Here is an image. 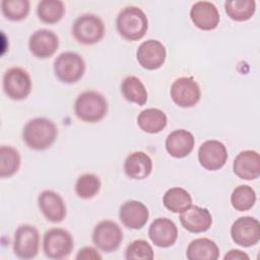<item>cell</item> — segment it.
<instances>
[{
  "instance_id": "cell-1",
  "label": "cell",
  "mask_w": 260,
  "mask_h": 260,
  "mask_svg": "<svg viewBox=\"0 0 260 260\" xmlns=\"http://www.w3.org/2000/svg\"><path fill=\"white\" fill-rule=\"evenodd\" d=\"M58 129L55 123L47 118H35L23 127L22 139L31 149L45 150L56 140Z\"/></svg>"
},
{
  "instance_id": "cell-2",
  "label": "cell",
  "mask_w": 260,
  "mask_h": 260,
  "mask_svg": "<svg viewBox=\"0 0 260 260\" xmlns=\"http://www.w3.org/2000/svg\"><path fill=\"white\" fill-rule=\"evenodd\" d=\"M116 25L119 34L125 40L138 41L146 34L148 20L142 9L136 6H127L119 12Z\"/></svg>"
},
{
  "instance_id": "cell-3",
  "label": "cell",
  "mask_w": 260,
  "mask_h": 260,
  "mask_svg": "<svg viewBox=\"0 0 260 260\" xmlns=\"http://www.w3.org/2000/svg\"><path fill=\"white\" fill-rule=\"evenodd\" d=\"M76 117L86 123H96L108 113L106 98L95 90H85L78 94L74 103Z\"/></svg>"
},
{
  "instance_id": "cell-4",
  "label": "cell",
  "mask_w": 260,
  "mask_h": 260,
  "mask_svg": "<svg viewBox=\"0 0 260 260\" xmlns=\"http://www.w3.org/2000/svg\"><path fill=\"white\" fill-rule=\"evenodd\" d=\"M72 35L79 44L93 45L104 38L105 25L98 15L85 13L75 19Z\"/></svg>"
},
{
  "instance_id": "cell-5",
  "label": "cell",
  "mask_w": 260,
  "mask_h": 260,
  "mask_svg": "<svg viewBox=\"0 0 260 260\" xmlns=\"http://www.w3.org/2000/svg\"><path fill=\"white\" fill-rule=\"evenodd\" d=\"M85 62L75 52H63L54 61V73L65 83H75L83 76Z\"/></svg>"
},
{
  "instance_id": "cell-6",
  "label": "cell",
  "mask_w": 260,
  "mask_h": 260,
  "mask_svg": "<svg viewBox=\"0 0 260 260\" xmlns=\"http://www.w3.org/2000/svg\"><path fill=\"white\" fill-rule=\"evenodd\" d=\"M74 248V241L69 232L54 228L47 231L43 239V250L50 259H63L68 257Z\"/></svg>"
},
{
  "instance_id": "cell-7",
  "label": "cell",
  "mask_w": 260,
  "mask_h": 260,
  "mask_svg": "<svg viewBox=\"0 0 260 260\" xmlns=\"http://www.w3.org/2000/svg\"><path fill=\"white\" fill-rule=\"evenodd\" d=\"M3 89L8 98L21 101L28 96L31 90L29 74L20 67H11L3 75Z\"/></svg>"
},
{
  "instance_id": "cell-8",
  "label": "cell",
  "mask_w": 260,
  "mask_h": 260,
  "mask_svg": "<svg viewBox=\"0 0 260 260\" xmlns=\"http://www.w3.org/2000/svg\"><path fill=\"white\" fill-rule=\"evenodd\" d=\"M123 241L121 228L113 220H102L93 229L92 242L100 250L111 253L116 251Z\"/></svg>"
},
{
  "instance_id": "cell-9",
  "label": "cell",
  "mask_w": 260,
  "mask_h": 260,
  "mask_svg": "<svg viewBox=\"0 0 260 260\" xmlns=\"http://www.w3.org/2000/svg\"><path fill=\"white\" fill-rule=\"evenodd\" d=\"M40 247V235L36 226L22 224L14 234L13 252L20 259H32L37 256Z\"/></svg>"
},
{
  "instance_id": "cell-10",
  "label": "cell",
  "mask_w": 260,
  "mask_h": 260,
  "mask_svg": "<svg viewBox=\"0 0 260 260\" xmlns=\"http://www.w3.org/2000/svg\"><path fill=\"white\" fill-rule=\"evenodd\" d=\"M170 94L177 106L191 108L199 102L201 90L193 77H180L173 82Z\"/></svg>"
},
{
  "instance_id": "cell-11",
  "label": "cell",
  "mask_w": 260,
  "mask_h": 260,
  "mask_svg": "<svg viewBox=\"0 0 260 260\" xmlns=\"http://www.w3.org/2000/svg\"><path fill=\"white\" fill-rule=\"evenodd\" d=\"M232 240L241 247H251L260 240V223L252 216H242L231 228Z\"/></svg>"
},
{
  "instance_id": "cell-12",
  "label": "cell",
  "mask_w": 260,
  "mask_h": 260,
  "mask_svg": "<svg viewBox=\"0 0 260 260\" xmlns=\"http://www.w3.org/2000/svg\"><path fill=\"white\" fill-rule=\"evenodd\" d=\"M198 160L205 170L217 171L221 169L228 160L226 147L218 140H206L198 149Z\"/></svg>"
},
{
  "instance_id": "cell-13",
  "label": "cell",
  "mask_w": 260,
  "mask_h": 260,
  "mask_svg": "<svg viewBox=\"0 0 260 260\" xmlns=\"http://www.w3.org/2000/svg\"><path fill=\"white\" fill-rule=\"evenodd\" d=\"M167 51L157 40H147L141 43L136 52V58L141 67L147 70H155L166 61Z\"/></svg>"
},
{
  "instance_id": "cell-14",
  "label": "cell",
  "mask_w": 260,
  "mask_h": 260,
  "mask_svg": "<svg viewBox=\"0 0 260 260\" xmlns=\"http://www.w3.org/2000/svg\"><path fill=\"white\" fill-rule=\"evenodd\" d=\"M30 53L39 59H47L53 56L59 48L57 35L49 29L42 28L36 30L28 40Z\"/></svg>"
},
{
  "instance_id": "cell-15",
  "label": "cell",
  "mask_w": 260,
  "mask_h": 260,
  "mask_svg": "<svg viewBox=\"0 0 260 260\" xmlns=\"http://www.w3.org/2000/svg\"><path fill=\"white\" fill-rule=\"evenodd\" d=\"M150 241L159 248L173 246L178 239V228L175 222L167 217L154 219L148 229Z\"/></svg>"
},
{
  "instance_id": "cell-16",
  "label": "cell",
  "mask_w": 260,
  "mask_h": 260,
  "mask_svg": "<svg viewBox=\"0 0 260 260\" xmlns=\"http://www.w3.org/2000/svg\"><path fill=\"white\" fill-rule=\"evenodd\" d=\"M190 18L195 26L202 30L216 28L220 20L216 6L209 1L195 2L190 10Z\"/></svg>"
},
{
  "instance_id": "cell-17",
  "label": "cell",
  "mask_w": 260,
  "mask_h": 260,
  "mask_svg": "<svg viewBox=\"0 0 260 260\" xmlns=\"http://www.w3.org/2000/svg\"><path fill=\"white\" fill-rule=\"evenodd\" d=\"M38 204L49 221L60 222L66 217V204L63 198L55 191L45 190L41 192L38 197Z\"/></svg>"
},
{
  "instance_id": "cell-18",
  "label": "cell",
  "mask_w": 260,
  "mask_h": 260,
  "mask_svg": "<svg viewBox=\"0 0 260 260\" xmlns=\"http://www.w3.org/2000/svg\"><path fill=\"white\" fill-rule=\"evenodd\" d=\"M149 217L148 208L140 201L127 200L119 210V218L121 222L128 229L140 230L143 228Z\"/></svg>"
},
{
  "instance_id": "cell-19",
  "label": "cell",
  "mask_w": 260,
  "mask_h": 260,
  "mask_svg": "<svg viewBox=\"0 0 260 260\" xmlns=\"http://www.w3.org/2000/svg\"><path fill=\"white\" fill-rule=\"evenodd\" d=\"M180 222L190 233H204L211 226L212 216L207 208L191 205L188 209L181 212Z\"/></svg>"
},
{
  "instance_id": "cell-20",
  "label": "cell",
  "mask_w": 260,
  "mask_h": 260,
  "mask_svg": "<svg viewBox=\"0 0 260 260\" xmlns=\"http://www.w3.org/2000/svg\"><path fill=\"white\" fill-rule=\"evenodd\" d=\"M233 171L242 180L252 181L260 176V155L255 150H243L235 158Z\"/></svg>"
},
{
  "instance_id": "cell-21",
  "label": "cell",
  "mask_w": 260,
  "mask_h": 260,
  "mask_svg": "<svg viewBox=\"0 0 260 260\" xmlns=\"http://www.w3.org/2000/svg\"><path fill=\"white\" fill-rule=\"evenodd\" d=\"M195 138L193 134L185 129H178L171 132L166 139L168 153L176 158H182L191 153L194 148Z\"/></svg>"
},
{
  "instance_id": "cell-22",
  "label": "cell",
  "mask_w": 260,
  "mask_h": 260,
  "mask_svg": "<svg viewBox=\"0 0 260 260\" xmlns=\"http://www.w3.org/2000/svg\"><path fill=\"white\" fill-rule=\"evenodd\" d=\"M124 171L131 179L143 180L147 178L152 171V160L145 152L134 151L126 157Z\"/></svg>"
},
{
  "instance_id": "cell-23",
  "label": "cell",
  "mask_w": 260,
  "mask_h": 260,
  "mask_svg": "<svg viewBox=\"0 0 260 260\" xmlns=\"http://www.w3.org/2000/svg\"><path fill=\"white\" fill-rule=\"evenodd\" d=\"M186 256L189 260H216L219 257V248L208 238H198L188 245Z\"/></svg>"
},
{
  "instance_id": "cell-24",
  "label": "cell",
  "mask_w": 260,
  "mask_h": 260,
  "mask_svg": "<svg viewBox=\"0 0 260 260\" xmlns=\"http://www.w3.org/2000/svg\"><path fill=\"white\" fill-rule=\"evenodd\" d=\"M137 124L142 131L149 134H155L166 128L168 118L161 110L148 108L140 112L137 117Z\"/></svg>"
},
{
  "instance_id": "cell-25",
  "label": "cell",
  "mask_w": 260,
  "mask_h": 260,
  "mask_svg": "<svg viewBox=\"0 0 260 260\" xmlns=\"http://www.w3.org/2000/svg\"><path fill=\"white\" fill-rule=\"evenodd\" d=\"M164 205L174 213H181L192 205V197L181 187H173L166 191L162 197Z\"/></svg>"
},
{
  "instance_id": "cell-26",
  "label": "cell",
  "mask_w": 260,
  "mask_h": 260,
  "mask_svg": "<svg viewBox=\"0 0 260 260\" xmlns=\"http://www.w3.org/2000/svg\"><path fill=\"white\" fill-rule=\"evenodd\" d=\"M121 92L130 103L143 106L147 102V90L142 81L133 75L127 76L121 83Z\"/></svg>"
},
{
  "instance_id": "cell-27",
  "label": "cell",
  "mask_w": 260,
  "mask_h": 260,
  "mask_svg": "<svg viewBox=\"0 0 260 260\" xmlns=\"http://www.w3.org/2000/svg\"><path fill=\"white\" fill-rule=\"evenodd\" d=\"M224 10L231 19L246 21L254 15L256 2L254 0H229L224 2Z\"/></svg>"
},
{
  "instance_id": "cell-28",
  "label": "cell",
  "mask_w": 260,
  "mask_h": 260,
  "mask_svg": "<svg viewBox=\"0 0 260 260\" xmlns=\"http://www.w3.org/2000/svg\"><path fill=\"white\" fill-rule=\"evenodd\" d=\"M64 12L65 5L60 0H42L37 6L39 18L48 24H54L60 21Z\"/></svg>"
},
{
  "instance_id": "cell-29",
  "label": "cell",
  "mask_w": 260,
  "mask_h": 260,
  "mask_svg": "<svg viewBox=\"0 0 260 260\" xmlns=\"http://www.w3.org/2000/svg\"><path fill=\"white\" fill-rule=\"evenodd\" d=\"M20 154L12 146L2 145L0 147V177L13 176L19 169Z\"/></svg>"
},
{
  "instance_id": "cell-30",
  "label": "cell",
  "mask_w": 260,
  "mask_h": 260,
  "mask_svg": "<svg viewBox=\"0 0 260 260\" xmlns=\"http://www.w3.org/2000/svg\"><path fill=\"white\" fill-rule=\"evenodd\" d=\"M256 193L254 189L248 185H240L236 187L231 195V203L238 211H247L251 209L256 202Z\"/></svg>"
},
{
  "instance_id": "cell-31",
  "label": "cell",
  "mask_w": 260,
  "mask_h": 260,
  "mask_svg": "<svg viewBox=\"0 0 260 260\" xmlns=\"http://www.w3.org/2000/svg\"><path fill=\"white\" fill-rule=\"evenodd\" d=\"M101 186V180L96 175L83 174L76 181L75 192L82 199H90L99 193Z\"/></svg>"
},
{
  "instance_id": "cell-32",
  "label": "cell",
  "mask_w": 260,
  "mask_h": 260,
  "mask_svg": "<svg viewBox=\"0 0 260 260\" xmlns=\"http://www.w3.org/2000/svg\"><path fill=\"white\" fill-rule=\"evenodd\" d=\"M1 9L4 16L13 21L24 19L29 12L28 0H3Z\"/></svg>"
},
{
  "instance_id": "cell-33",
  "label": "cell",
  "mask_w": 260,
  "mask_h": 260,
  "mask_svg": "<svg viewBox=\"0 0 260 260\" xmlns=\"http://www.w3.org/2000/svg\"><path fill=\"white\" fill-rule=\"evenodd\" d=\"M125 258L127 260H151L154 258V254L152 247L148 242L145 240H135L127 246L125 250Z\"/></svg>"
},
{
  "instance_id": "cell-34",
  "label": "cell",
  "mask_w": 260,
  "mask_h": 260,
  "mask_svg": "<svg viewBox=\"0 0 260 260\" xmlns=\"http://www.w3.org/2000/svg\"><path fill=\"white\" fill-rule=\"evenodd\" d=\"M77 260H101L102 256L92 247H83L75 257Z\"/></svg>"
},
{
  "instance_id": "cell-35",
  "label": "cell",
  "mask_w": 260,
  "mask_h": 260,
  "mask_svg": "<svg viewBox=\"0 0 260 260\" xmlns=\"http://www.w3.org/2000/svg\"><path fill=\"white\" fill-rule=\"evenodd\" d=\"M224 260H249L250 257L247 253L238 250V249H232L230 250L223 257Z\"/></svg>"
}]
</instances>
